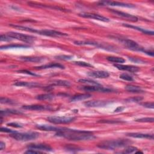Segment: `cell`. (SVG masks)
I'll return each instance as SVG.
<instances>
[{
  "label": "cell",
  "instance_id": "1",
  "mask_svg": "<svg viewBox=\"0 0 154 154\" xmlns=\"http://www.w3.org/2000/svg\"><path fill=\"white\" fill-rule=\"evenodd\" d=\"M56 136L72 141H86L95 139L93 132L88 131L76 130L64 128L60 132H57Z\"/></svg>",
  "mask_w": 154,
  "mask_h": 154
},
{
  "label": "cell",
  "instance_id": "9",
  "mask_svg": "<svg viewBox=\"0 0 154 154\" xmlns=\"http://www.w3.org/2000/svg\"><path fill=\"white\" fill-rule=\"evenodd\" d=\"M110 11L111 12H112L113 13H114L115 15H116L119 17L124 18L126 20H128L129 21L133 22V23H136L138 21L139 19L137 17L135 16L134 15H132L131 14L127 13H125V12H120L118 10H116L114 9H109Z\"/></svg>",
  "mask_w": 154,
  "mask_h": 154
},
{
  "label": "cell",
  "instance_id": "7",
  "mask_svg": "<svg viewBox=\"0 0 154 154\" xmlns=\"http://www.w3.org/2000/svg\"><path fill=\"white\" fill-rule=\"evenodd\" d=\"M48 121L55 124H66L73 122L75 118L73 117H62V116H50L47 118Z\"/></svg>",
  "mask_w": 154,
  "mask_h": 154
},
{
  "label": "cell",
  "instance_id": "30",
  "mask_svg": "<svg viewBox=\"0 0 154 154\" xmlns=\"http://www.w3.org/2000/svg\"><path fill=\"white\" fill-rule=\"evenodd\" d=\"M52 86H64V87H69L70 86V83L68 81L58 80H55L52 82Z\"/></svg>",
  "mask_w": 154,
  "mask_h": 154
},
{
  "label": "cell",
  "instance_id": "22",
  "mask_svg": "<svg viewBox=\"0 0 154 154\" xmlns=\"http://www.w3.org/2000/svg\"><path fill=\"white\" fill-rule=\"evenodd\" d=\"M14 86L18 87H36L40 86V84L37 83L25 82V81H17L13 84Z\"/></svg>",
  "mask_w": 154,
  "mask_h": 154
},
{
  "label": "cell",
  "instance_id": "48",
  "mask_svg": "<svg viewBox=\"0 0 154 154\" xmlns=\"http://www.w3.org/2000/svg\"><path fill=\"white\" fill-rule=\"evenodd\" d=\"M124 109H125V107H119L114 110V112H116V113L121 112V111H122Z\"/></svg>",
  "mask_w": 154,
  "mask_h": 154
},
{
  "label": "cell",
  "instance_id": "46",
  "mask_svg": "<svg viewBox=\"0 0 154 154\" xmlns=\"http://www.w3.org/2000/svg\"><path fill=\"white\" fill-rule=\"evenodd\" d=\"M20 73H27V74H28V75H34V76H37V75L34 73H31V72L30 71H28V70H19L18 71Z\"/></svg>",
  "mask_w": 154,
  "mask_h": 154
},
{
  "label": "cell",
  "instance_id": "43",
  "mask_svg": "<svg viewBox=\"0 0 154 154\" xmlns=\"http://www.w3.org/2000/svg\"><path fill=\"white\" fill-rule=\"evenodd\" d=\"M7 125H8L9 126L15 127V128H22L23 126V125H21L20 123H16V122H12V123H7Z\"/></svg>",
  "mask_w": 154,
  "mask_h": 154
},
{
  "label": "cell",
  "instance_id": "2",
  "mask_svg": "<svg viewBox=\"0 0 154 154\" xmlns=\"http://www.w3.org/2000/svg\"><path fill=\"white\" fill-rule=\"evenodd\" d=\"M131 142L126 139H120V140H108L102 142L98 145V147L107 150H114V149L123 147L127 146Z\"/></svg>",
  "mask_w": 154,
  "mask_h": 154
},
{
  "label": "cell",
  "instance_id": "37",
  "mask_svg": "<svg viewBox=\"0 0 154 154\" xmlns=\"http://www.w3.org/2000/svg\"><path fill=\"white\" fill-rule=\"evenodd\" d=\"M72 56L71 55H58L55 57V59L58 60H71L72 59Z\"/></svg>",
  "mask_w": 154,
  "mask_h": 154
},
{
  "label": "cell",
  "instance_id": "24",
  "mask_svg": "<svg viewBox=\"0 0 154 154\" xmlns=\"http://www.w3.org/2000/svg\"><path fill=\"white\" fill-rule=\"evenodd\" d=\"M123 26L126 27H128V28H133L134 30H138L139 31H141L143 33L145 34H148V35H153L154 33L153 31H149V30H145V29H143V28H140V27H138L137 26H134V25H130V24H122Z\"/></svg>",
  "mask_w": 154,
  "mask_h": 154
},
{
  "label": "cell",
  "instance_id": "5",
  "mask_svg": "<svg viewBox=\"0 0 154 154\" xmlns=\"http://www.w3.org/2000/svg\"><path fill=\"white\" fill-rule=\"evenodd\" d=\"M74 44L77 45H90V46H96L97 48H100L101 49H104L105 50H108L110 51H116V49H115V48L110 46L108 44H104L102 43H98L96 42L93 41H75L74 42Z\"/></svg>",
  "mask_w": 154,
  "mask_h": 154
},
{
  "label": "cell",
  "instance_id": "33",
  "mask_svg": "<svg viewBox=\"0 0 154 154\" xmlns=\"http://www.w3.org/2000/svg\"><path fill=\"white\" fill-rule=\"evenodd\" d=\"M143 100V98L142 96H136V97L129 98L125 100L126 102H139L142 101Z\"/></svg>",
  "mask_w": 154,
  "mask_h": 154
},
{
  "label": "cell",
  "instance_id": "20",
  "mask_svg": "<svg viewBox=\"0 0 154 154\" xmlns=\"http://www.w3.org/2000/svg\"><path fill=\"white\" fill-rule=\"evenodd\" d=\"M51 68H60V69H65V66L59 63H51L49 64L40 66L38 67H35V69L41 70V69H51Z\"/></svg>",
  "mask_w": 154,
  "mask_h": 154
},
{
  "label": "cell",
  "instance_id": "28",
  "mask_svg": "<svg viewBox=\"0 0 154 154\" xmlns=\"http://www.w3.org/2000/svg\"><path fill=\"white\" fill-rule=\"evenodd\" d=\"M54 98V95L52 93H46V94H42L36 96V99L40 101H45V100H51Z\"/></svg>",
  "mask_w": 154,
  "mask_h": 154
},
{
  "label": "cell",
  "instance_id": "27",
  "mask_svg": "<svg viewBox=\"0 0 154 154\" xmlns=\"http://www.w3.org/2000/svg\"><path fill=\"white\" fill-rule=\"evenodd\" d=\"M107 59L108 61L115 63H118V64H122L125 63V60L122 57H114V56H111L108 57L107 58Z\"/></svg>",
  "mask_w": 154,
  "mask_h": 154
},
{
  "label": "cell",
  "instance_id": "18",
  "mask_svg": "<svg viewBox=\"0 0 154 154\" xmlns=\"http://www.w3.org/2000/svg\"><path fill=\"white\" fill-rule=\"evenodd\" d=\"M127 136L133 137V138H139V139H153V135L150 134H143V133H128Z\"/></svg>",
  "mask_w": 154,
  "mask_h": 154
},
{
  "label": "cell",
  "instance_id": "14",
  "mask_svg": "<svg viewBox=\"0 0 154 154\" xmlns=\"http://www.w3.org/2000/svg\"><path fill=\"white\" fill-rule=\"evenodd\" d=\"M87 75L91 77L96 78H106L110 76V73L107 71L97 70L88 72Z\"/></svg>",
  "mask_w": 154,
  "mask_h": 154
},
{
  "label": "cell",
  "instance_id": "4",
  "mask_svg": "<svg viewBox=\"0 0 154 154\" xmlns=\"http://www.w3.org/2000/svg\"><path fill=\"white\" fill-rule=\"evenodd\" d=\"M116 39L118 40L120 42H121L124 46H125L128 49L132 50V51H141L143 52L145 48L141 47L137 42L135 41L128 39V38H118L115 37Z\"/></svg>",
  "mask_w": 154,
  "mask_h": 154
},
{
  "label": "cell",
  "instance_id": "23",
  "mask_svg": "<svg viewBox=\"0 0 154 154\" xmlns=\"http://www.w3.org/2000/svg\"><path fill=\"white\" fill-rule=\"evenodd\" d=\"M125 90L129 92L134 93H144V90L139 86L128 85L125 87Z\"/></svg>",
  "mask_w": 154,
  "mask_h": 154
},
{
  "label": "cell",
  "instance_id": "25",
  "mask_svg": "<svg viewBox=\"0 0 154 154\" xmlns=\"http://www.w3.org/2000/svg\"><path fill=\"white\" fill-rule=\"evenodd\" d=\"M10 26L13 28H15L17 30H23V31H28V32H31V33H37L38 30L34 28H29V27H24V26H21V25H13V24H10Z\"/></svg>",
  "mask_w": 154,
  "mask_h": 154
},
{
  "label": "cell",
  "instance_id": "21",
  "mask_svg": "<svg viewBox=\"0 0 154 154\" xmlns=\"http://www.w3.org/2000/svg\"><path fill=\"white\" fill-rule=\"evenodd\" d=\"M92 96L91 94L85 93V94H77L74 95L71 98L70 100V102H76V101H83L86 100L89 98H90Z\"/></svg>",
  "mask_w": 154,
  "mask_h": 154
},
{
  "label": "cell",
  "instance_id": "10",
  "mask_svg": "<svg viewBox=\"0 0 154 154\" xmlns=\"http://www.w3.org/2000/svg\"><path fill=\"white\" fill-rule=\"evenodd\" d=\"M99 6H118V7H128L132 8L135 6L131 4H127L124 3H121L118 1H102L98 3Z\"/></svg>",
  "mask_w": 154,
  "mask_h": 154
},
{
  "label": "cell",
  "instance_id": "12",
  "mask_svg": "<svg viewBox=\"0 0 154 154\" xmlns=\"http://www.w3.org/2000/svg\"><path fill=\"white\" fill-rule=\"evenodd\" d=\"M84 91L86 92H102V93H110L113 92L114 90L111 89L105 88L102 87L101 86H85L83 88Z\"/></svg>",
  "mask_w": 154,
  "mask_h": 154
},
{
  "label": "cell",
  "instance_id": "42",
  "mask_svg": "<svg viewBox=\"0 0 154 154\" xmlns=\"http://www.w3.org/2000/svg\"><path fill=\"white\" fill-rule=\"evenodd\" d=\"M141 105H142L144 107L147 108H154V104L153 102H144V103H140Z\"/></svg>",
  "mask_w": 154,
  "mask_h": 154
},
{
  "label": "cell",
  "instance_id": "40",
  "mask_svg": "<svg viewBox=\"0 0 154 154\" xmlns=\"http://www.w3.org/2000/svg\"><path fill=\"white\" fill-rule=\"evenodd\" d=\"M0 40L4 42H9L12 41V38L9 36L7 34H1L0 36Z\"/></svg>",
  "mask_w": 154,
  "mask_h": 154
},
{
  "label": "cell",
  "instance_id": "45",
  "mask_svg": "<svg viewBox=\"0 0 154 154\" xmlns=\"http://www.w3.org/2000/svg\"><path fill=\"white\" fill-rule=\"evenodd\" d=\"M0 130H1V132H9V133H15V132H17L16 131H15L14 130H12V129H10L6 128H4V127H1V129H0Z\"/></svg>",
  "mask_w": 154,
  "mask_h": 154
},
{
  "label": "cell",
  "instance_id": "13",
  "mask_svg": "<svg viewBox=\"0 0 154 154\" xmlns=\"http://www.w3.org/2000/svg\"><path fill=\"white\" fill-rule=\"evenodd\" d=\"M28 149H35L37 150H43V151H52V148L45 144H30L27 146Z\"/></svg>",
  "mask_w": 154,
  "mask_h": 154
},
{
  "label": "cell",
  "instance_id": "35",
  "mask_svg": "<svg viewBox=\"0 0 154 154\" xmlns=\"http://www.w3.org/2000/svg\"><path fill=\"white\" fill-rule=\"evenodd\" d=\"M137 150H138V149L136 147L128 146L125 149V150L123 152V153H131L136 152Z\"/></svg>",
  "mask_w": 154,
  "mask_h": 154
},
{
  "label": "cell",
  "instance_id": "3",
  "mask_svg": "<svg viewBox=\"0 0 154 154\" xmlns=\"http://www.w3.org/2000/svg\"><path fill=\"white\" fill-rule=\"evenodd\" d=\"M39 134L36 132H30L25 133H13L10 135V137L17 141H30L37 139Z\"/></svg>",
  "mask_w": 154,
  "mask_h": 154
},
{
  "label": "cell",
  "instance_id": "39",
  "mask_svg": "<svg viewBox=\"0 0 154 154\" xmlns=\"http://www.w3.org/2000/svg\"><path fill=\"white\" fill-rule=\"evenodd\" d=\"M0 102L1 104H15V102L10 99L7 98H1L0 100Z\"/></svg>",
  "mask_w": 154,
  "mask_h": 154
},
{
  "label": "cell",
  "instance_id": "19",
  "mask_svg": "<svg viewBox=\"0 0 154 154\" xmlns=\"http://www.w3.org/2000/svg\"><path fill=\"white\" fill-rule=\"evenodd\" d=\"M24 110H29L33 111H42L45 110H51L49 107H46L42 105H24L22 107Z\"/></svg>",
  "mask_w": 154,
  "mask_h": 154
},
{
  "label": "cell",
  "instance_id": "47",
  "mask_svg": "<svg viewBox=\"0 0 154 154\" xmlns=\"http://www.w3.org/2000/svg\"><path fill=\"white\" fill-rule=\"evenodd\" d=\"M143 52H145V54H146L150 55V56H152V57L153 56V51H150V50H149V49H145Z\"/></svg>",
  "mask_w": 154,
  "mask_h": 154
},
{
  "label": "cell",
  "instance_id": "32",
  "mask_svg": "<svg viewBox=\"0 0 154 154\" xmlns=\"http://www.w3.org/2000/svg\"><path fill=\"white\" fill-rule=\"evenodd\" d=\"M80 83H87V84H93V85H96V86H101V84L98 83L97 81L90 80V79H80L78 80Z\"/></svg>",
  "mask_w": 154,
  "mask_h": 154
},
{
  "label": "cell",
  "instance_id": "8",
  "mask_svg": "<svg viewBox=\"0 0 154 154\" xmlns=\"http://www.w3.org/2000/svg\"><path fill=\"white\" fill-rule=\"evenodd\" d=\"M80 16H81L85 18H90V19H96V20L105 22V23H108L110 22V19L104 16L93 13H88V12H83L79 14Z\"/></svg>",
  "mask_w": 154,
  "mask_h": 154
},
{
  "label": "cell",
  "instance_id": "31",
  "mask_svg": "<svg viewBox=\"0 0 154 154\" xmlns=\"http://www.w3.org/2000/svg\"><path fill=\"white\" fill-rule=\"evenodd\" d=\"M30 47V46L25 45H4L0 47V49L1 50L3 49H10V48H28Z\"/></svg>",
  "mask_w": 154,
  "mask_h": 154
},
{
  "label": "cell",
  "instance_id": "26",
  "mask_svg": "<svg viewBox=\"0 0 154 154\" xmlns=\"http://www.w3.org/2000/svg\"><path fill=\"white\" fill-rule=\"evenodd\" d=\"M21 59L23 60L24 61L29 62H39L44 59L42 57H21Z\"/></svg>",
  "mask_w": 154,
  "mask_h": 154
},
{
  "label": "cell",
  "instance_id": "16",
  "mask_svg": "<svg viewBox=\"0 0 154 154\" xmlns=\"http://www.w3.org/2000/svg\"><path fill=\"white\" fill-rule=\"evenodd\" d=\"M110 103V102L105 101H90L84 103V105L87 107H104Z\"/></svg>",
  "mask_w": 154,
  "mask_h": 154
},
{
  "label": "cell",
  "instance_id": "36",
  "mask_svg": "<svg viewBox=\"0 0 154 154\" xmlns=\"http://www.w3.org/2000/svg\"><path fill=\"white\" fill-rule=\"evenodd\" d=\"M135 121L138 122H152V123L154 121V119L153 118H144L136 119Z\"/></svg>",
  "mask_w": 154,
  "mask_h": 154
},
{
  "label": "cell",
  "instance_id": "15",
  "mask_svg": "<svg viewBox=\"0 0 154 154\" xmlns=\"http://www.w3.org/2000/svg\"><path fill=\"white\" fill-rule=\"evenodd\" d=\"M114 66L116 68L118 69L121 70H126L130 72H138L140 69L134 66H129V65H123L121 64H115Z\"/></svg>",
  "mask_w": 154,
  "mask_h": 154
},
{
  "label": "cell",
  "instance_id": "38",
  "mask_svg": "<svg viewBox=\"0 0 154 154\" xmlns=\"http://www.w3.org/2000/svg\"><path fill=\"white\" fill-rule=\"evenodd\" d=\"M100 123H124V122L122 121H114V120H102L99 121Z\"/></svg>",
  "mask_w": 154,
  "mask_h": 154
},
{
  "label": "cell",
  "instance_id": "44",
  "mask_svg": "<svg viewBox=\"0 0 154 154\" xmlns=\"http://www.w3.org/2000/svg\"><path fill=\"white\" fill-rule=\"evenodd\" d=\"M25 153H42V152L40 151V150H35V149H29L28 150H27L25 152Z\"/></svg>",
  "mask_w": 154,
  "mask_h": 154
},
{
  "label": "cell",
  "instance_id": "6",
  "mask_svg": "<svg viewBox=\"0 0 154 154\" xmlns=\"http://www.w3.org/2000/svg\"><path fill=\"white\" fill-rule=\"evenodd\" d=\"M6 34L12 37V38L23 41L26 43H31L34 41L36 37L30 35H27L22 33H19L16 32H9Z\"/></svg>",
  "mask_w": 154,
  "mask_h": 154
},
{
  "label": "cell",
  "instance_id": "11",
  "mask_svg": "<svg viewBox=\"0 0 154 154\" xmlns=\"http://www.w3.org/2000/svg\"><path fill=\"white\" fill-rule=\"evenodd\" d=\"M37 34L46 36H49V37H63V36H68V34L62 33L60 31H57L55 30H38Z\"/></svg>",
  "mask_w": 154,
  "mask_h": 154
},
{
  "label": "cell",
  "instance_id": "49",
  "mask_svg": "<svg viewBox=\"0 0 154 154\" xmlns=\"http://www.w3.org/2000/svg\"><path fill=\"white\" fill-rule=\"evenodd\" d=\"M6 147V144L5 143H4L3 142H1V143H0V150H3Z\"/></svg>",
  "mask_w": 154,
  "mask_h": 154
},
{
  "label": "cell",
  "instance_id": "17",
  "mask_svg": "<svg viewBox=\"0 0 154 154\" xmlns=\"http://www.w3.org/2000/svg\"><path fill=\"white\" fill-rule=\"evenodd\" d=\"M36 128L38 129H41L42 131H55L60 132L63 130L64 128H58L51 125H37Z\"/></svg>",
  "mask_w": 154,
  "mask_h": 154
},
{
  "label": "cell",
  "instance_id": "34",
  "mask_svg": "<svg viewBox=\"0 0 154 154\" xmlns=\"http://www.w3.org/2000/svg\"><path fill=\"white\" fill-rule=\"evenodd\" d=\"M119 77H120L121 79H122V80H125V81H134V79H133L132 77L131 76H130L129 75L127 74V73H122L119 76Z\"/></svg>",
  "mask_w": 154,
  "mask_h": 154
},
{
  "label": "cell",
  "instance_id": "29",
  "mask_svg": "<svg viewBox=\"0 0 154 154\" xmlns=\"http://www.w3.org/2000/svg\"><path fill=\"white\" fill-rule=\"evenodd\" d=\"M23 112L21 111H18L16 110H12V109H7L5 110L1 111V117H3V116L9 115V114H21Z\"/></svg>",
  "mask_w": 154,
  "mask_h": 154
},
{
  "label": "cell",
  "instance_id": "41",
  "mask_svg": "<svg viewBox=\"0 0 154 154\" xmlns=\"http://www.w3.org/2000/svg\"><path fill=\"white\" fill-rule=\"evenodd\" d=\"M75 64L80 66H83V67H93V66L89 63H86L84 62H75Z\"/></svg>",
  "mask_w": 154,
  "mask_h": 154
}]
</instances>
